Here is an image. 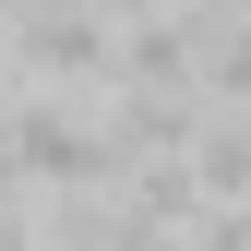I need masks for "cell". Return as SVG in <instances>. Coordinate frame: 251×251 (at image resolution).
Listing matches in <instances>:
<instances>
[{"label": "cell", "instance_id": "cell-1", "mask_svg": "<svg viewBox=\"0 0 251 251\" xmlns=\"http://www.w3.org/2000/svg\"><path fill=\"white\" fill-rule=\"evenodd\" d=\"M12 96H24V84H12V60H0V120H12Z\"/></svg>", "mask_w": 251, "mask_h": 251}]
</instances>
